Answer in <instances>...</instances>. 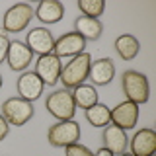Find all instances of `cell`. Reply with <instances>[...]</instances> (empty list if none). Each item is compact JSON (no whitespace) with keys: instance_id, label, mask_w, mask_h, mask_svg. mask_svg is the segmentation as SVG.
<instances>
[{"instance_id":"cell-1","label":"cell","mask_w":156,"mask_h":156,"mask_svg":"<svg viewBox=\"0 0 156 156\" xmlns=\"http://www.w3.org/2000/svg\"><path fill=\"white\" fill-rule=\"evenodd\" d=\"M90 65H92V55L86 53V51L80 53V55H76V57H72L61 70L58 82H62V88H65V90H74V88H78L80 84H84L88 80Z\"/></svg>"},{"instance_id":"cell-2","label":"cell","mask_w":156,"mask_h":156,"mask_svg":"<svg viewBox=\"0 0 156 156\" xmlns=\"http://www.w3.org/2000/svg\"><path fill=\"white\" fill-rule=\"evenodd\" d=\"M121 86H123L125 98L133 104L140 105L146 104L150 98V84L148 78L139 70H125L121 76Z\"/></svg>"},{"instance_id":"cell-3","label":"cell","mask_w":156,"mask_h":156,"mask_svg":"<svg viewBox=\"0 0 156 156\" xmlns=\"http://www.w3.org/2000/svg\"><path fill=\"white\" fill-rule=\"evenodd\" d=\"M80 123L74 119H68V121H57L55 125L49 127L47 131V140L51 146L55 148H66L70 144H76L80 140Z\"/></svg>"},{"instance_id":"cell-4","label":"cell","mask_w":156,"mask_h":156,"mask_svg":"<svg viewBox=\"0 0 156 156\" xmlns=\"http://www.w3.org/2000/svg\"><path fill=\"white\" fill-rule=\"evenodd\" d=\"M45 109L55 117L57 121H68L74 119L76 113V105L72 100V92L70 90H55L47 96L45 100Z\"/></svg>"},{"instance_id":"cell-5","label":"cell","mask_w":156,"mask_h":156,"mask_svg":"<svg viewBox=\"0 0 156 156\" xmlns=\"http://www.w3.org/2000/svg\"><path fill=\"white\" fill-rule=\"evenodd\" d=\"M35 16V12H33V8L29 6L26 2H18L14 4V6H10L6 10V14H4L2 18V31L4 33H20L23 31L29 22H31V18Z\"/></svg>"},{"instance_id":"cell-6","label":"cell","mask_w":156,"mask_h":156,"mask_svg":"<svg viewBox=\"0 0 156 156\" xmlns=\"http://www.w3.org/2000/svg\"><path fill=\"white\" fill-rule=\"evenodd\" d=\"M0 113L8 121V125L23 127L35 113V107L31 101H26L22 98H8L0 107Z\"/></svg>"},{"instance_id":"cell-7","label":"cell","mask_w":156,"mask_h":156,"mask_svg":"<svg viewBox=\"0 0 156 156\" xmlns=\"http://www.w3.org/2000/svg\"><path fill=\"white\" fill-rule=\"evenodd\" d=\"M61 70H62V62L55 53L49 55H41L35 62V74L39 76V80L45 86H55L61 78Z\"/></svg>"},{"instance_id":"cell-8","label":"cell","mask_w":156,"mask_h":156,"mask_svg":"<svg viewBox=\"0 0 156 156\" xmlns=\"http://www.w3.org/2000/svg\"><path fill=\"white\" fill-rule=\"evenodd\" d=\"M16 90H18V98L33 104L35 100L41 98L43 90H45V84L39 80V76L33 70H26L20 74L18 82H16Z\"/></svg>"},{"instance_id":"cell-9","label":"cell","mask_w":156,"mask_h":156,"mask_svg":"<svg viewBox=\"0 0 156 156\" xmlns=\"http://www.w3.org/2000/svg\"><path fill=\"white\" fill-rule=\"evenodd\" d=\"M136 121H139V105L133 104V101H129V100L117 104L113 109H111V121L109 123L119 127V129H123V131L133 129L136 125Z\"/></svg>"},{"instance_id":"cell-10","label":"cell","mask_w":156,"mask_h":156,"mask_svg":"<svg viewBox=\"0 0 156 156\" xmlns=\"http://www.w3.org/2000/svg\"><path fill=\"white\" fill-rule=\"evenodd\" d=\"M26 45L31 49L33 55L35 53L39 57L49 55V53H53V47H55V37L47 27H33L26 35Z\"/></svg>"},{"instance_id":"cell-11","label":"cell","mask_w":156,"mask_h":156,"mask_svg":"<svg viewBox=\"0 0 156 156\" xmlns=\"http://www.w3.org/2000/svg\"><path fill=\"white\" fill-rule=\"evenodd\" d=\"M33 61V53L26 43L22 41H10L8 47V55H6V62L10 66V70L14 72H26V68L31 65Z\"/></svg>"},{"instance_id":"cell-12","label":"cell","mask_w":156,"mask_h":156,"mask_svg":"<svg viewBox=\"0 0 156 156\" xmlns=\"http://www.w3.org/2000/svg\"><path fill=\"white\" fill-rule=\"evenodd\" d=\"M86 49V41L78 35L76 31H68L65 35H61L58 39H55V47H53V53L62 58V57H76L80 53H84Z\"/></svg>"},{"instance_id":"cell-13","label":"cell","mask_w":156,"mask_h":156,"mask_svg":"<svg viewBox=\"0 0 156 156\" xmlns=\"http://www.w3.org/2000/svg\"><path fill=\"white\" fill-rule=\"evenodd\" d=\"M129 148L133 156H152L156 152V133L148 127L136 131L133 139H129Z\"/></svg>"},{"instance_id":"cell-14","label":"cell","mask_w":156,"mask_h":156,"mask_svg":"<svg viewBox=\"0 0 156 156\" xmlns=\"http://www.w3.org/2000/svg\"><path fill=\"white\" fill-rule=\"evenodd\" d=\"M101 143H104V146L109 152L119 156V154L127 152V148H129V136H127V131L109 123L101 131Z\"/></svg>"},{"instance_id":"cell-15","label":"cell","mask_w":156,"mask_h":156,"mask_svg":"<svg viewBox=\"0 0 156 156\" xmlns=\"http://www.w3.org/2000/svg\"><path fill=\"white\" fill-rule=\"evenodd\" d=\"M115 76V65L111 58H98L90 65L88 80H92V86H107Z\"/></svg>"},{"instance_id":"cell-16","label":"cell","mask_w":156,"mask_h":156,"mask_svg":"<svg viewBox=\"0 0 156 156\" xmlns=\"http://www.w3.org/2000/svg\"><path fill=\"white\" fill-rule=\"evenodd\" d=\"M33 12H35V18L41 23L51 26V23H57L62 20V16H65V6L58 0H43V2L37 4V8Z\"/></svg>"},{"instance_id":"cell-17","label":"cell","mask_w":156,"mask_h":156,"mask_svg":"<svg viewBox=\"0 0 156 156\" xmlns=\"http://www.w3.org/2000/svg\"><path fill=\"white\" fill-rule=\"evenodd\" d=\"M74 31L84 39V41H98V39L101 37L104 26H101V22L96 20V18L78 16L74 20Z\"/></svg>"},{"instance_id":"cell-18","label":"cell","mask_w":156,"mask_h":156,"mask_svg":"<svg viewBox=\"0 0 156 156\" xmlns=\"http://www.w3.org/2000/svg\"><path fill=\"white\" fill-rule=\"evenodd\" d=\"M117 55H119L121 61H133V58L139 55L140 51V45H139V39L135 35H131V33H123V35H119L115 39L113 43Z\"/></svg>"},{"instance_id":"cell-19","label":"cell","mask_w":156,"mask_h":156,"mask_svg":"<svg viewBox=\"0 0 156 156\" xmlns=\"http://www.w3.org/2000/svg\"><path fill=\"white\" fill-rule=\"evenodd\" d=\"M72 92V100H74V105L80 107V109H88L94 104H98V90L96 86L92 84H80L78 88H74Z\"/></svg>"},{"instance_id":"cell-20","label":"cell","mask_w":156,"mask_h":156,"mask_svg":"<svg viewBox=\"0 0 156 156\" xmlns=\"http://www.w3.org/2000/svg\"><path fill=\"white\" fill-rule=\"evenodd\" d=\"M86 121L90 123L92 127H107L111 121V109L104 104H94L92 107H88L86 109Z\"/></svg>"},{"instance_id":"cell-21","label":"cell","mask_w":156,"mask_h":156,"mask_svg":"<svg viewBox=\"0 0 156 156\" xmlns=\"http://www.w3.org/2000/svg\"><path fill=\"white\" fill-rule=\"evenodd\" d=\"M78 10H80L82 16H86V18L100 20V16L105 10V2L104 0H78Z\"/></svg>"},{"instance_id":"cell-22","label":"cell","mask_w":156,"mask_h":156,"mask_svg":"<svg viewBox=\"0 0 156 156\" xmlns=\"http://www.w3.org/2000/svg\"><path fill=\"white\" fill-rule=\"evenodd\" d=\"M65 156H94V152H92L88 146L76 143V144H70L65 148Z\"/></svg>"},{"instance_id":"cell-23","label":"cell","mask_w":156,"mask_h":156,"mask_svg":"<svg viewBox=\"0 0 156 156\" xmlns=\"http://www.w3.org/2000/svg\"><path fill=\"white\" fill-rule=\"evenodd\" d=\"M8 47H10V39L8 35L0 29V65L6 62V55H8Z\"/></svg>"},{"instance_id":"cell-24","label":"cell","mask_w":156,"mask_h":156,"mask_svg":"<svg viewBox=\"0 0 156 156\" xmlns=\"http://www.w3.org/2000/svg\"><path fill=\"white\" fill-rule=\"evenodd\" d=\"M8 133H10V125H8V121L4 119V115L0 113V143L8 136Z\"/></svg>"},{"instance_id":"cell-25","label":"cell","mask_w":156,"mask_h":156,"mask_svg":"<svg viewBox=\"0 0 156 156\" xmlns=\"http://www.w3.org/2000/svg\"><path fill=\"white\" fill-rule=\"evenodd\" d=\"M94 156H115V154H113V152H109L105 146H101V148H98V150H96V154H94Z\"/></svg>"},{"instance_id":"cell-26","label":"cell","mask_w":156,"mask_h":156,"mask_svg":"<svg viewBox=\"0 0 156 156\" xmlns=\"http://www.w3.org/2000/svg\"><path fill=\"white\" fill-rule=\"evenodd\" d=\"M119 156H133L131 152H123V154H119Z\"/></svg>"},{"instance_id":"cell-27","label":"cell","mask_w":156,"mask_h":156,"mask_svg":"<svg viewBox=\"0 0 156 156\" xmlns=\"http://www.w3.org/2000/svg\"><path fill=\"white\" fill-rule=\"evenodd\" d=\"M2 84H4V80H2V74H0V88H2Z\"/></svg>"},{"instance_id":"cell-28","label":"cell","mask_w":156,"mask_h":156,"mask_svg":"<svg viewBox=\"0 0 156 156\" xmlns=\"http://www.w3.org/2000/svg\"><path fill=\"white\" fill-rule=\"evenodd\" d=\"M152 156H156V152H154V154H152Z\"/></svg>"}]
</instances>
